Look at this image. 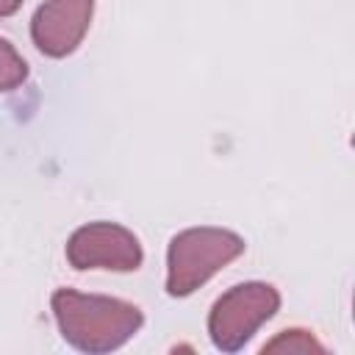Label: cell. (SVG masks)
I'll use <instances>...</instances> for the list:
<instances>
[{"label":"cell","instance_id":"cell-1","mask_svg":"<svg viewBox=\"0 0 355 355\" xmlns=\"http://www.w3.org/2000/svg\"><path fill=\"white\" fill-rule=\"evenodd\" d=\"M55 324L69 347L89 355L114 352L128 344L144 324V313L125 300L58 288L50 297Z\"/></svg>","mask_w":355,"mask_h":355},{"label":"cell","instance_id":"cell-2","mask_svg":"<svg viewBox=\"0 0 355 355\" xmlns=\"http://www.w3.org/2000/svg\"><path fill=\"white\" fill-rule=\"evenodd\" d=\"M244 239L225 227H186L166 247V294L189 297L244 252Z\"/></svg>","mask_w":355,"mask_h":355},{"label":"cell","instance_id":"cell-3","mask_svg":"<svg viewBox=\"0 0 355 355\" xmlns=\"http://www.w3.org/2000/svg\"><path fill=\"white\" fill-rule=\"evenodd\" d=\"M280 308V291L250 280L227 288L208 313V336L219 352H239Z\"/></svg>","mask_w":355,"mask_h":355},{"label":"cell","instance_id":"cell-4","mask_svg":"<svg viewBox=\"0 0 355 355\" xmlns=\"http://www.w3.org/2000/svg\"><path fill=\"white\" fill-rule=\"evenodd\" d=\"M67 261L78 272L86 269L136 272L144 263V252L133 230L116 222H89L69 236Z\"/></svg>","mask_w":355,"mask_h":355},{"label":"cell","instance_id":"cell-5","mask_svg":"<svg viewBox=\"0 0 355 355\" xmlns=\"http://www.w3.org/2000/svg\"><path fill=\"white\" fill-rule=\"evenodd\" d=\"M94 0H44L31 19V39L47 58H67L89 33Z\"/></svg>","mask_w":355,"mask_h":355},{"label":"cell","instance_id":"cell-6","mask_svg":"<svg viewBox=\"0 0 355 355\" xmlns=\"http://www.w3.org/2000/svg\"><path fill=\"white\" fill-rule=\"evenodd\" d=\"M28 78V64L25 58L17 53V47L0 36V94L3 92H14L25 83Z\"/></svg>","mask_w":355,"mask_h":355},{"label":"cell","instance_id":"cell-7","mask_svg":"<svg viewBox=\"0 0 355 355\" xmlns=\"http://www.w3.org/2000/svg\"><path fill=\"white\" fill-rule=\"evenodd\" d=\"M261 352H324V347L316 341L313 333L291 327V330H280L275 338H269Z\"/></svg>","mask_w":355,"mask_h":355},{"label":"cell","instance_id":"cell-8","mask_svg":"<svg viewBox=\"0 0 355 355\" xmlns=\"http://www.w3.org/2000/svg\"><path fill=\"white\" fill-rule=\"evenodd\" d=\"M19 8H22V0H0V19L17 14Z\"/></svg>","mask_w":355,"mask_h":355}]
</instances>
